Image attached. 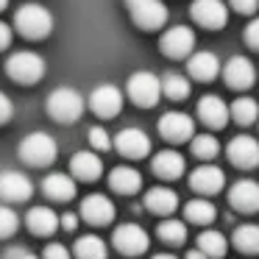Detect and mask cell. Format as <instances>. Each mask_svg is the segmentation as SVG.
I'll use <instances>...</instances> for the list:
<instances>
[{
  "instance_id": "obj_1",
  "label": "cell",
  "mask_w": 259,
  "mask_h": 259,
  "mask_svg": "<svg viewBox=\"0 0 259 259\" xmlns=\"http://www.w3.org/2000/svg\"><path fill=\"white\" fill-rule=\"evenodd\" d=\"M14 28L25 39H48L53 31V14L42 3H25L14 14Z\"/></svg>"
},
{
  "instance_id": "obj_2",
  "label": "cell",
  "mask_w": 259,
  "mask_h": 259,
  "mask_svg": "<svg viewBox=\"0 0 259 259\" xmlns=\"http://www.w3.org/2000/svg\"><path fill=\"white\" fill-rule=\"evenodd\" d=\"M48 73V64L39 53L34 51H17L6 59V75L12 81L23 87H31V84H39Z\"/></svg>"
},
{
  "instance_id": "obj_3",
  "label": "cell",
  "mask_w": 259,
  "mask_h": 259,
  "mask_svg": "<svg viewBox=\"0 0 259 259\" xmlns=\"http://www.w3.org/2000/svg\"><path fill=\"white\" fill-rule=\"evenodd\" d=\"M84 95H81L78 90H73V87H59V90H53L51 95H48V114H51L56 123H75V120H81V114H84Z\"/></svg>"
},
{
  "instance_id": "obj_4",
  "label": "cell",
  "mask_w": 259,
  "mask_h": 259,
  "mask_svg": "<svg viewBox=\"0 0 259 259\" xmlns=\"http://www.w3.org/2000/svg\"><path fill=\"white\" fill-rule=\"evenodd\" d=\"M59 148H56V140H53L48 131H31L20 140V159L25 164H34V167H48L53 164Z\"/></svg>"
},
{
  "instance_id": "obj_5",
  "label": "cell",
  "mask_w": 259,
  "mask_h": 259,
  "mask_svg": "<svg viewBox=\"0 0 259 259\" xmlns=\"http://www.w3.org/2000/svg\"><path fill=\"white\" fill-rule=\"evenodd\" d=\"M125 92L140 109H151L162 98V78L151 70H137V73H131L128 84H125Z\"/></svg>"
},
{
  "instance_id": "obj_6",
  "label": "cell",
  "mask_w": 259,
  "mask_h": 259,
  "mask_svg": "<svg viewBox=\"0 0 259 259\" xmlns=\"http://www.w3.org/2000/svg\"><path fill=\"white\" fill-rule=\"evenodd\" d=\"M131 20L142 31H156L167 23V6L164 0H125Z\"/></svg>"
},
{
  "instance_id": "obj_7",
  "label": "cell",
  "mask_w": 259,
  "mask_h": 259,
  "mask_svg": "<svg viewBox=\"0 0 259 259\" xmlns=\"http://www.w3.org/2000/svg\"><path fill=\"white\" fill-rule=\"evenodd\" d=\"M112 245L120 253H125V256H140V253L148 251L151 237H148V231L140 223H120L112 234Z\"/></svg>"
},
{
  "instance_id": "obj_8",
  "label": "cell",
  "mask_w": 259,
  "mask_h": 259,
  "mask_svg": "<svg viewBox=\"0 0 259 259\" xmlns=\"http://www.w3.org/2000/svg\"><path fill=\"white\" fill-rule=\"evenodd\" d=\"M192 48H195V34L190 25H173L159 39V51L167 59H184L192 53Z\"/></svg>"
},
{
  "instance_id": "obj_9",
  "label": "cell",
  "mask_w": 259,
  "mask_h": 259,
  "mask_svg": "<svg viewBox=\"0 0 259 259\" xmlns=\"http://www.w3.org/2000/svg\"><path fill=\"white\" fill-rule=\"evenodd\" d=\"M34 195V181L23 173V170H3L0 173V198L9 203L28 201Z\"/></svg>"
},
{
  "instance_id": "obj_10",
  "label": "cell",
  "mask_w": 259,
  "mask_h": 259,
  "mask_svg": "<svg viewBox=\"0 0 259 259\" xmlns=\"http://www.w3.org/2000/svg\"><path fill=\"white\" fill-rule=\"evenodd\" d=\"M90 109L98 114V117H103V120L120 114V109H123V92H120V87L98 84L95 90L90 92Z\"/></svg>"
},
{
  "instance_id": "obj_11",
  "label": "cell",
  "mask_w": 259,
  "mask_h": 259,
  "mask_svg": "<svg viewBox=\"0 0 259 259\" xmlns=\"http://www.w3.org/2000/svg\"><path fill=\"white\" fill-rule=\"evenodd\" d=\"M159 134L167 142H187L195 137V123L184 112H164L159 117Z\"/></svg>"
},
{
  "instance_id": "obj_12",
  "label": "cell",
  "mask_w": 259,
  "mask_h": 259,
  "mask_svg": "<svg viewBox=\"0 0 259 259\" xmlns=\"http://www.w3.org/2000/svg\"><path fill=\"white\" fill-rule=\"evenodd\" d=\"M190 14L198 25L212 28V31L223 28L229 23V6H226L223 0H195L190 6Z\"/></svg>"
},
{
  "instance_id": "obj_13",
  "label": "cell",
  "mask_w": 259,
  "mask_h": 259,
  "mask_svg": "<svg viewBox=\"0 0 259 259\" xmlns=\"http://www.w3.org/2000/svg\"><path fill=\"white\" fill-rule=\"evenodd\" d=\"M226 156L234 167H242V170H251L259 164V140H253L251 134H240L229 142L226 148Z\"/></svg>"
},
{
  "instance_id": "obj_14",
  "label": "cell",
  "mask_w": 259,
  "mask_h": 259,
  "mask_svg": "<svg viewBox=\"0 0 259 259\" xmlns=\"http://www.w3.org/2000/svg\"><path fill=\"white\" fill-rule=\"evenodd\" d=\"M114 148L120 151V156L125 159H142L151 153V140H148V134L142 128H123L117 131V137H114Z\"/></svg>"
},
{
  "instance_id": "obj_15",
  "label": "cell",
  "mask_w": 259,
  "mask_h": 259,
  "mask_svg": "<svg viewBox=\"0 0 259 259\" xmlns=\"http://www.w3.org/2000/svg\"><path fill=\"white\" fill-rule=\"evenodd\" d=\"M223 78L231 90H248L256 81V67L248 56H231L223 64Z\"/></svg>"
},
{
  "instance_id": "obj_16",
  "label": "cell",
  "mask_w": 259,
  "mask_h": 259,
  "mask_svg": "<svg viewBox=\"0 0 259 259\" xmlns=\"http://www.w3.org/2000/svg\"><path fill=\"white\" fill-rule=\"evenodd\" d=\"M198 120H201L203 125L218 131L231 120V106L218 95H203L201 101H198Z\"/></svg>"
},
{
  "instance_id": "obj_17",
  "label": "cell",
  "mask_w": 259,
  "mask_h": 259,
  "mask_svg": "<svg viewBox=\"0 0 259 259\" xmlns=\"http://www.w3.org/2000/svg\"><path fill=\"white\" fill-rule=\"evenodd\" d=\"M114 212H117L114 203L106 195H101V192H92V195H87L81 201V218L92 226H109L114 220Z\"/></svg>"
},
{
  "instance_id": "obj_18",
  "label": "cell",
  "mask_w": 259,
  "mask_h": 259,
  "mask_svg": "<svg viewBox=\"0 0 259 259\" xmlns=\"http://www.w3.org/2000/svg\"><path fill=\"white\" fill-rule=\"evenodd\" d=\"M190 187L195 192H201L203 198H206V195H218V192L226 187V173L218 167V164H201V167L192 170Z\"/></svg>"
},
{
  "instance_id": "obj_19",
  "label": "cell",
  "mask_w": 259,
  "mask_h": 259,
  "mask_svg": "<svg viewBox=\"0 0 259 259\" xmlns=\"http://www.w3.org/2000/svg\"><path fill=\"white\" fill-rule=\"evenodd\" d=\"M229 203L237 209V212H245V214L259 212V184L251 181V179L237 181V184L229 190Z\"/></svg>"
},
{
  "instance_id": "obj_20",
  "label": "cell",
  "mask_w": 259,
  "mask_h": 259,
  "mask_svg": "<svg viewBox=\"0 0 259 259\" xmlns=\"http://www.w3.org/2000/svg\"><path fill=\"white\" fill-rule=\"evenodd\" d=\"M187 73L192 75L195 81H214L220 73H223V67H220V59L218 53L212 51H201V53H192L190 62H187Z\"/></svg>"
},
{
  "instance_id": "obj_21",
  "label": "cell",
  "mask_w": 259,
  "mask_h": 259,
  "mask_svg": "<svg viewBox=\"0 0 259 259\" xmlns=\"http://www.w3.org/2000/svg\"><path fill=\"white\" fill-rule=\"evenodd\" d=\"M151 167H153V173H156L159 179L173 181V179H179V176H184L187 159L181 156L179 151H173V148H164V151H159L156 156H153Z\"/></svg>"
},
{
  "instance_id": "obj_22",
  "label": "cell",
  "mask_w": 259,
  "mask_h": 259,
  "mask_svg": "<svg viewBox=\"0 0 259 259\" xmlns=\"http://www.w3.org/2000/svg\"><path fill=\"white\" fill-rule=\"evenodd\" d=\"M70 173H73L75 181H95L98 176L103 173L101 156H98L95 151H78V153H73V159H70Z\"/></svg>"
},
{
  "instance_id": "obj_23",
  "label": "cell",
  "mask_w": 259,
  "mask_h": 259,
  "mask_svg": "<svg viewBox=\"0 0 259 259\" xmlns=\"http://www.w3.org/2000/svg\"><path fill=\"white\" fill-rule=\"evenodd\" d=\"M25 226H28V231L36 237H51L53 231L59 229V214L48 206H34V209H28Z\"/></svg>"
},
{
  "instance_id": "obj_24",
  "label": "cell",
  "mask_w": 259,
  "mask_h": 259,
  "mask_svg": "<svg viewBox=\"0 0 259 259\" xmlns=\"http://www.w3.org/2000/svg\"><path fill=\"white\" fill-rule=\"evenodd\" d=\"M42 192L53 201H73L75 198V179L67 173H48L42 181Z\"/></svg>"
},
{
  "instance_id": "obj_25",
  "label": "cell",
  "mask_w": 259,
  "mask_h": 259,
  "mask_svg": "<svg viewBox=\"0 0 259 259\" xmlns=\"http://www.w3.org/2000/svg\"><path fill=\"white\" fill-rule=\"evenodd\" d=\"M109 187L114 192H120V195H134L142 187V176H140V170L128 167V164H120V167H114L109 173Z\"/></svg>"
},
{
  "instance_id": "obj_26",
  "label": "cell",
  "mask_w": 259,
  "mask_h": 259,
  "mask_svg": "<svg viewBox=\"0 0 259 259\" xmlns=\"http://www.w3.org/2000/svg\"><path fill=\"white\" fill-rule=\"evenodd\" d=\"M145 206L153 214H173L179 209V195H176L170 187H153L145 195Z\"/></svg>"
},
{
  "instance_id": "obj_27",
  "label": "cell",
  "mask_w": 259,
  "mask_h": 259,
  "mask_svg": "<svg viewBox=\"0 0 259 259\" xmlns=\"http://www.w3.org/2000/svg\"><path fill=\"white\" fill-rule=\"evenodd\" d=\"M73 253L78 259H106L109 248L98 234H81L78 240H75V245H73Z\"/></svg>"
},
{
  "instance_id": "obj_28",
  "label": "cell",
  "mask_w": 259,
  "mask_h": 259,
  "mask_svg": "<svg viewBox=\"0 0 259 259\" xmlns=\"http://www.w3.org/2000/svg\"><path fill=\"white\" fill-rule=\"evenodd\" d=\"M198 251L206 253L209 259H223L226 251H229V240H226L220 231H201L198 234Z\"/></svg>"
},
{
  "instance_id": "obj_29",
  "label": "cell",
  "mask_w": 259,
  "mask_h": 259,
  "mask_svg": "<svg viewBox=\"0 0 259 259\" xmlns=\"http://www.w3.org/2000/svg\"><path fill=\"white\" fill-rule=\"evenodd\" d=\"M184 214H187V220H190V223L206 226V223H212V220H214L218 209H214V203L209 201V198H192V201L184 206Z\"/></svg>"
},
{
  "instance_id": "obj_30",
  "label": "cell",
  "mask_w": 259,
  "mask_h": 259,
  "mask_svg": "<svg viewBox=\"0 0 259 259\" xmlns=\"http://www.w3.org/2000/svg\"><path fill=\"white\" fill-rule=\"evenodd\" d=\"M234 248L242 253H259V226L256 223H242L234 231Z\"/></svg>"
},
{
  "instance_id": "obj_31",
  "label": "cell",
  "mask_w": 259,
  "mask_h": 259,
  "mask_svg": "<svg viewBox=\"0 0 259 259\" xmlns=\"http://www.w3.org/2000/svg\"><path fill=\"white\" fill-rule=\"evenodd\" d=\"M162 95L170 98V101H184V98L190 95V81H187L181 73H164Z\"/></svg>"
},
{
  "instance_id": "obj_32",
  "label": "cell",
  "mask_w": 259,
  "mask_h": 259,
  "mask_svg": "<svg viewBox=\"0 0 259 259\" xmlns=\"http://www.w3.org/2000/svg\"><path fill=\"white\" fill-rule=\"evenodd\" d=\"M231 120H237L240 125H251L259 120V106L253 98H237L231 103Z\"/></svg>"
},
{
  "instance_id": "obj_33",
  "label": "cell",
  "mask_w": 259,
  "mask_h": 259,
  "mask_svg": "<svg viewBox=\"0 0 259 259\" xmlns=\"http://www.w3.org/2000/svg\"><path fill=\"white\" fill-rule=\"evenodd\" d=\"M190 145H192V156H198L201 162H212L220 153V142L212 134H195Z\"/></svg>"
},
{
  "instance_id": "obj_34",
  "label": "cell",
  "mask_w": 259,
  "mask_h": 259,
  "mask_svg": "<svg viewBox=\"0 0 259 259\" xmlns=\"http://www.w3.org/2000/svg\"><path fill=\"white\" fill-rule=\"evenodd\" d=\"M159 240L162 242H170V245H181V242L187 240V223L184 220H162L159 223Z\"/></svg>"
},
{
  "instance_id": "obj_35",
  "label": "cell",
  "mask_w": 259,
  "mask_h": 259,
  "mask_svg": "<svg viewBox=\"0 0 259 259\" xmlns=\"http://www.w3.org/2000/svg\"><path fill=\"white\" fill-rule=\"evenodd\" d=\"M17 226H20L17 212H14L12 206H3V203H0V240L12 237L14 231H17Z\"/></svg>"
},
{
  "instance_id": "obj_36",
  "label": "cell",
  "mask_w": 259,
  "mask_h": 259,
  "mask_svg": "<svg viewBox=\"0 0 259 259\" xmlns=\"http://www.w3.org/2000/svg\"><path fill=\"white\" fill-rule=\"evenodd\" d=\"M90 145H92V151H112L114 148V140L109 137V131L103 128V125H95V128H90Z\"/></svg>"
},
{
  "instance_id": "obj_37",
  "label": "cell",
  "mask_w": 259,
  "mask_h": 259,
  "mask_svg": "<svg viewBox=\"0 0 259 259\" xmlns=\"http://www.w3.org/2000/svg\"><path fill=\"white\" fill-rule=\"evenodd\" d=\"M42 259H73V253H70L62 242H51V245L42 251Z\"/></svg>"
},
{
  "instance_id": "obj_38",
  "label": "cell",
  "mask_w": 259,
  "mask_h": 259,
  "mask_svg": "<svg viewBox=\"0 0 259 259\" xmlns=\"http://www.w3.org/2000/svg\"><path fill=\"white\" fill-rule=\"evenodd\" d=\"M12 114H14V103H12V98H9L6 92H0V125H6L9 120H12Z\"/></svg>"
},
{
  "instance_id": "obj_39",
  "label": "cell",
  "mask_w": 259,
  "mask_h": 259,
  "mask_svg": "<svg viewBox=\"0 0 259 259\" xmlns=\"http://www.w3.org/2000/svg\"><path fill=\"white\" fill-rule=\"evenodd\" d=\"M245 42H248V48L259 51V17H253L251 23H248V28H245Z\"/></svg>"
},
{
  "instance_id": "obj_40",
  "label": "cell",
  "mask_w": 259,
  "mask_h": 259,
  "mask_svg": "<svg viewBox=\"0 0 259 259\" xmlns=\"http://www.w3.org/2000/svg\"><path fill=\"white\" fill-rule=\"evenodd\" d=\"M229 6L234 9L237 14H253L259 6V0H229Z\"/></svg>"
},
{
  "instance_id": "obj_41",
  "label": "cell",
  "mask_w": 259,
  "mask_h": 259,
  "mask_svg": "<svg viewBox=\"0 0 259 259\" xmlns=\"http://www.w3.org/2000/svg\"><path fill=\"white\" fill-rule=\"evenodd\" d=\"M75 226H78V214L67 212V214H62V218H59V229H64V231H75Z\"/></svg>"
},
{
  "instance_id": "obj_42",
  "label": "cell",
  "mask_w": 259,
  "mask_h": 259,
  "mask_svg": "<svg viewBox=\"0 0 259 259\" xmlns=\"http://www.w3.org/2000/svg\"><path fill=\"white\" fill-rule=\"evenodd\" d=\"M12 45V25L0 20V51H6Z\"/></svg>"
},
{
  "instance_id": "obj_43",
  "label": "cell",
  "mask_w": 259,
  "mask_h": 259,
  "mask_svg": "<svg viewBox=\"0 0 259 259\" xmlns=\"http://www.w3.org/2000/svg\"><path fill=\"white\" fill-rule=\"evenodd\" d=\"M184 259H209V256H206V253H201V251L195 248V251H187V256H184Z\"/></svg>"
},
{
  "instance_id": "obj_44",
  "label": "cell",
  "mask_w": 259,
  "mask_h": 259,
  "mask_svg": "<svg viewBox=\"0 0 259 259\" xmlns=\"http://www.w3.org/2000/svg\"><path fill=\"white\" fill-rule=\"evenodd\" d=\"M151 259H176L173 253H156V256H151Z\"/></svg>"
},
{
  "instance_id": "obj_45",
  "label": "cell",
  "mask_w": 259,
  "mask_h": 259,
  "mask_svg": "<svg viewBox=\"0 0 259 259\" xmlns=\"http://www.w3.org/2000/svg\"><path fill=\"white\" fill-rule=\"evenodd\" d=\"M20 259H39V256H36V253H31V251H25V253H23V256H20Z\"/></svg>"
},
{
  "instance_id": "obj_46",
  "label": "cell",
  "mask_w": 259,
  "mask_h": 259,
  "mask_svg": "<svg viewBox=\"0 0 259 259\" xmlns=\"http://www.w3.org/2000/svg\"><path fill=\"white\" fill-rule=\"evenodd\" d=\"M9 9V0H0V12H6Z\"/></svg>"
}]
</instances>
